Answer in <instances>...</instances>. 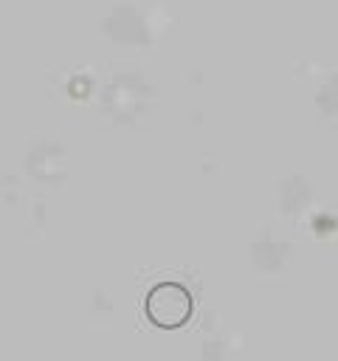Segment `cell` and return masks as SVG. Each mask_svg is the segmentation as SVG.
<instances>
[{"label": "cell", "instance_id": "cell-1", "mask_svg": "<svg viewBox=\"0 0 338 361\" xmlns=\"http://www.w3.org/2000/svg\"><path fill=\"white\" fill-rule=\"evenodd\" d=\"M192 293L177 282H161L146 293L144 310L146 319L163 330H175L189 322L192 316Z\"/></svg>", "mask_w": 338, "mask_h": 361}]
</instances>
